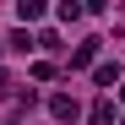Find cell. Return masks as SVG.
Masks as SVG:
<instances>
[{"instance_id": "1", "label": "cell", "mask_w": 125, "mask_h": 125, "mask_svg": "<svg viewBox=\"0 0 125 125\" xmlns=\"http://www.w3.org/2000/svg\"><path fill=\"white\" fill-rule=\"evenodd\" d=\"M49 114H54L60 125H71V120H82V103H76L71 93H54V98H49Z\"/></svg>"}, {"instance_id": "2", "label": "cell", "mask_w": 125, "mask_h": 125, "mask_svg": "<svg viewBox=\"0 0 125 125\" xmlns=\"http://www.w3.org/2000/svg\"><path fill=\"white\" fill-rule=\"evenodd\" d=\"M98 44H103V38H87V44H76V49H71V71H87L93 60H98Z\"/></svg>"}, {"instance_id": "3", "label": "cell", "mask_w": 125, "mask_h": 125, "mask_svg": "<svg viewBox=\"0 0 125 125\" xmlns=\"http://www.w3.org/2000/svg\"><path fill=\"white\" fill-rule=\"evenodd\" d=\"M16 22H22V27L44 22V0H16Z\"/></svg>"}, {"instance_id": "4", "label": "cell", "mask_w": 125, "mask_h": 125, "mask_svg": "<svg viewBox=\"0 0 125 125\" xmlns=\"http://www.w3.org/2000/svg\"><path fill=\"white\" fill-rule=\"evenodd\" d=\"M93 82H98V87H120V60H103V65H93Z\"/></svg>"}, {"instance_id": "5", "label": "cell", "mask_w": 125, "mask_h": 125, "mask_svg": "<svg viewBox=\"0 0 125 125\" xmlns=\"http://www.w3.org/2000/svg\"><path fill=\"white\" fill-rule=\"evenodd\" d=\"M87 125H114V103H109V98H98L93 109H87Z\"/></svg>"}, {"instance_id": "6", "label": "cell", "mask_w": 125, "mask_h": 125, "mask_svg": "<svg viewBox=\"0 0 125 125\" xmlns=\"http://www.w3.org/2000/svg\"><path fill=\"white\" fill-rule=\"evenodd\" d=\"M82 11H87V6H82V0H60V6H54V16H60V22H76Z\"/></svg>"}, {"instance_id": "7", "label": "cell", "mask_w": 125, "mask_h": 125, "mask_svg": "<svg viewBox=\"0 0 125 125\" xmlns=\"http://www.w3.org/2000/svg\"><path fill=\"white\" fill-rule=\"evenodd\" d=\"M6 49H22V54H27V49H33V33H27V27H16V33L6 38Z\"/></svg>"}, {"instance_id": "8", "label": "cell", "mask_w": 125, "mask_h": 125, "mask_svg": "<svg viewBox=\"0 0 125 125\" xmlns=\"http://www.w3.org/2000/svg\"><path fill=\"white\" fill-rule=\"evenodd\" d=\"M6 87H11V76H6V71H0V93H6Z\"/></svg>"}, {"instance_id": "9", "label": "cell", "mask_w": 125, "mask_h": 125, "mask_svg": "<svg viewBox=\"0 0 125 125\" xmlns=\"http://www.w3.org/2000/svg\"><path fill=\"white\" fill-rule=\"evenodd\" d=\"M120 103H125V82H120Z\"/></svg>"}, {"instance_id": "10", "label": "cell", "mask_w": 125, "mask_h": 125, "mask_svg": "<svg viewBox=\"0 0 125 125\" xmlns=\"http://www.w3.org/2000/svg\"><path fill=\"white\" fill-rule=\"evenodd\" d=\"M6 125H22V120H6Z\"/></svg>"}, {"instance_id": "11", "label": "cell", "mask_w": 125, "mask_h": 125, "mask_svg": "<svg viewBox=\"0 0 125 125\" xmlns=\"http://www.w3.org/2000/svg\"><path fill=\"white\" fill-rule=\"evenodd\" d=\"M0 49H6V38H0Z\"/></svg>"}]
</instances>
